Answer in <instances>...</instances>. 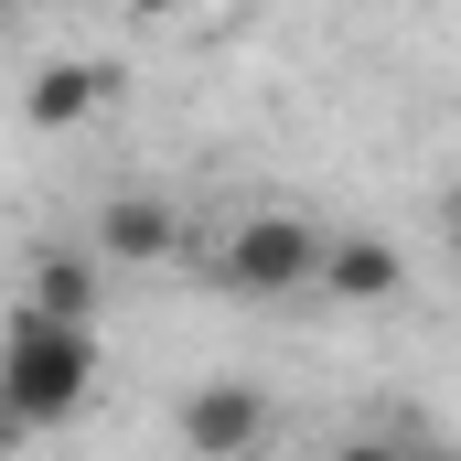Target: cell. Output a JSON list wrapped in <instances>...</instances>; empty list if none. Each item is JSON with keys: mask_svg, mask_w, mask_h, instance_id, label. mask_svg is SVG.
I'll use <instances>...</instances> for the list:
<instances>
[{"mask_svg": "<svg viewBox=\"0 0 461 461\" xmlns=\"http://www.w3.org/2000/svg\"><path fill=\"white\" fill-rule=\"evenodd\" d=\"M86 386H97V333H65V322H11V344H0V419L32 440V429H54V419H76L86 408Z\"/></svg>", "mask_w": 461, "mask_h": 461, "instance_id": "obj_1", "label": "cell"}, {"mask_svg": "<svg viewBox=\"0 0 461 461\" xmlns=\"http://www.w3.org/2000/svg\"><path fill=\"white\" fill-rule=\"evenodd\" d=\"M226 279L258 290V301L312 290V279H322V226H301V215H247V226L226 236Z\"/></svg>", "mask_w": 461, "mask_h": 461, "instance_id": "obj_2", "label": "cell"}, {"mask_svg": "<svg viewBox=\"0 0 461 461\" xmlns=\"http://www.w3.org/2000/svg\"><path fill=\"white\" fill-rule=\"evenodd\" d=\"M22 312H32V322H65V333H97V258H76V247H32V268H22Z\"/></svg>", "mask_w": 461, "mask_h": 461, "instance_id": "obj_3", "label": "cell"}, {"mask_svg": "<svg viewBox=\"0 0 461 461\" xmlns=\"http://www.w3.org/2000/svg\"><path fill=\"white\" fill-rule=\"evenodd\" d=\"M258 429H268V397H258V386H194V397H183V440L204 461L258 451Z\"/></svg>", "mask_w": 461, "mask_h": 461, "instance_id": "obj_4", "label": "cell"}, {"mask_svg": "<svg viewBox=\"0 0 461 461\" xmlns=\"http://www.w3.org/2000/svg\"><path fill=\"white\" fill-rule=\"evenodd\" d=\"M183 247V215L161 204V194H108V215H97V258H118V268H161Z\"/></svg>", "mask_w": 461, "mask_h": 461, "instance_id": "obj_5", "label": "cell"}, {"mask_svg": "<svg viewBox=\"0 0 461 461\" xmlns=\"http://www.w3.org/2000/svg\"><path fill=\"white\" fill-rule=\"evenodd\" d=\"M397 279H408V258L386 236H322V290L333 301H397Z\"/></svg>", "mask_w": 461, "mask_h": 461, "instance_id": "obj_6", "label": "cell"}, {"mask_svg": "<svg viewBox=\"0 0 461 461\" xmlns=\"http://www.w3.org/2000/svg\"><path fill=\"white\" fill-rule=\"evenodd\" d=\"M97 97H108V76H97L86 54H54V65H32V86H22V118H32V129H76Z\"/></svg>", "mask_w": 461, "mask_h": 461, "instance_id": "obj_7", "label": "cell"}, {"mask_svg": "<svg viewBox=\"0 0 461 461\" xmlns=\"http://www.w3.org/2000/svg\"><path fill=\"white\" fill-rule=\"evenodd\" d=\"M354 461H440V451H354Z\"/></svg>", "mask_w": 461, "mask_h": 461, "instance_id": "obj_8", "label": "cell"}]
</instances>
